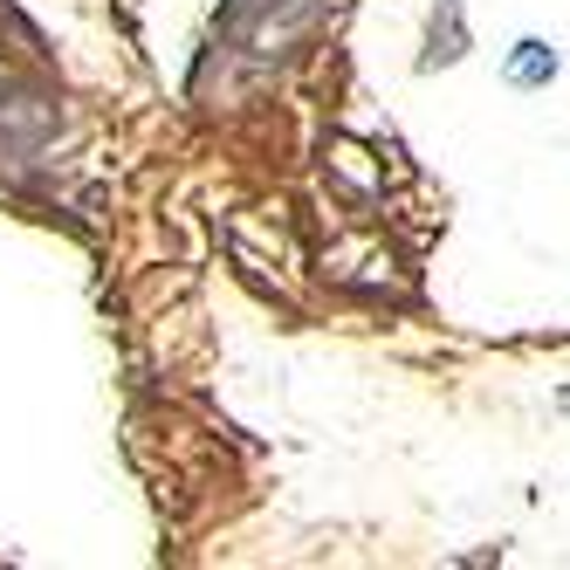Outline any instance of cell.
Returning <instances> with one entry per match:
<instances>
[{"label": "cell", "mask_w": 570, "mask_h": 570, "mask_svg": "<svg viewBox=\"0 0 570 570\" xmlns=\"http://www.w3.org/2000/svg\"><path fill=\"white\" fill-rule=\"evenodd\" d=\"M557 76V49L550 42H515V56H509V83L515 90H537V83H550Z\"/></svg>", "instance_id": "6da1fadb"}]
</instances>
